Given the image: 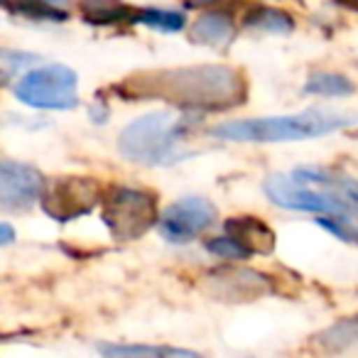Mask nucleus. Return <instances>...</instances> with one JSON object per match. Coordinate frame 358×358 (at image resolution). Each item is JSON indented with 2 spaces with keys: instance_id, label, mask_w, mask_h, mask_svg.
I'll return each instance as SVG.
<instances>
[{
  "instance_id": "1",
  "label": "nucleus",
  "mask_w": 358,
  "mask_h": 358,
  "mask_svg": "<svg viewBox=\"0 0 358 358\" xmlns=\"http://www.w3.org/2000/svg\"><path fill=\"white\" fill-rule=\"evenodd\" d=\"M120 99L164 101L189 113H221L248 99V81L241 71L224 64L177 66V69L138 71L113 86Z\"/></svg>"
},
{
  "instance_id": "2",
  "label": "nucleus",
  "mask_w": 358,
  "mask_h": 358,
  "mask_svg": "<svg viewBox=\"0 0 358 358\" xmlns=\"http://www.w3.org/2000/svg\"><path fill=\"white\" fill-rule=\"evenodd\" d=\"M189 128L192 118L187 115H177L172 110H152L120 130L118 152L130 162L148 164V167L179 162L194 152L192 148H187Z\"/></svg>"
},
{
  "instance_id": "3",
  "label": "nucleus",
  "mask_w": 358,
  "mask_h": 358,
  "mask_svg": "<svg viewBox=\"0 0 358 358\" xmlns=\"http://www.w3.org/2000/svg\"><path fill=\"white\" fill-rule=\"evenodd\" d=\"M353 125V118L331 110H304L297 115H275V118L229 120L211 130V135L231 143H289L329 135Z\"/></svg>"
},
{
  "instance_id": "4",
  "label": "nucleus",
  "mask_w": 358,
  "mask_h": 358,
  "mask_svg": "<svg viewBox=\"0 0 358 358\" xmlns=\"http://www.w3.org/2000/svg\"><path fill=\"white\" fill-rule=\"evenodd\" d=\"M101 219L115 241H138L159 224L157 201L150 192L135 187H110L101 201Z\"/></svg>"
},
{
  "instance_id": "5",
  "label": "nucleus",
  "mask_w": 358,
  "mask_h": 358,
  "mask_svg": "<svg viewBox=\"0 0 358 358\" xmlns=\"http://www.w3.org/2000/svg\"><path fill=\"white\" fill-rule=\"evenodd\" d=\"M76 86L79 76L64 64H47L32 69L15 84V96L30 108L42 110H69L76 108Z\"/></svg>"
},
{
  "instance_id": "6",
  "label": "nucleus",
  "mask_w": 358,
  "mask_h": 358,
  "mask_svg": "<svg viewBox=\"0 0 358 358\" xmlns=\"http://www.w3.org/2000/svg\"><path fill=\"white\" fill-rule=\"evenodd\" d=\"M265 194L273 204L289 211H307V214L322 216H351L358 219V209L348 201L331 196L322 189H314L309 185H302L292 174H270L263 185Z\"/></svg>"
},
{
  "instance_id": "7",
  "label": "nucleus",
  "mask_w": 358,
  "mask_h": 358,
  "mask_svg": "<svg viewBox=\"0 0 358 358\" xmlns=\"http://www.w3.org/2000/svg\"><path fill=\"white\" fill-rule=\"evenodd\" d=\"M101 187L94 177H59L47 185L42 194V209L50 219L66 224L81 219L99 206Z\"/></svg>"
},
{
  "instance_id": "8",
  "label": "nucleus",
  "mask_w": 358,
  "mask_h": 358,
  "mask_svg": "<svg viewBox=\"0 0 358 358\" xmlns=\"http://www.w3.org/2000/svg\"><path fill=\"white\" fill-rule=\"evenodd\" d=\"M216 221V206L204 196H187L174 201L159 214L157 231L169 243H189Z\"/></svg>"
},
{
  "instance_id": "9",
  "label": "nucleus",
  "mask_w": 358,
  "mask_h": 358,
  "mask_svg": "<svg viewBox=\"0 0 358 358\" xmlns=\"http://www.w3.org/2000/svg\"><path fill=\"white\" fill-rule=\"evenodd\" d=\"M47 185L40 169L30 164L3 159L0 162V204L6 211H25L42 199Z\"/></svg>"
},
{
  "instance_id": "10",
  "label": "nucleus",
  "mask_w": 358,
  "mask_h": 358,
  "mask_svg": "<svg viewBox=\"0 0 358 358\" xmlns=\"http://www.w3.org/2000/svg\"><path fill=\"white\" fill-rule=\"evenodd\" d=\"M209 282L219 299H258L273 289L270 280L255 270H216L209 275Z\"/></svg>"
},
{
  "instance_id": "11",
  "label": "nucleus",
  "mask_w": 358,
  "mask_h": 358,
  "mask_svg": "<svg viewBox=\"0 0 358 358\" xmlns=\"http://www.w3.org/2000/svg\"><path fill=\"white\" fill-rule=\"evenodd\" d=\"M226 234L238 241L243 248H248L250 255H270L275 253V245H278L275 231L258 216H234L226 221Z\"/></svg>"
},
{
  "instance_id": "12",
  "label": "nucleus",
  "mask_w": 358,
  "mask_h": 358,
  "mask_svg": "<svg viewBox=\"0 0 358 358\" xmlns=\"http://www.w3.org/2000/svg\"><path fill=\"white\" fill-rule=\"evenodd\" d=\"M292 177L299 179L302 185L338 196V199L348 201V204L358 209V182L353 177H346V174L334 172V169L327 167H299L292 172Z\"/></svg>"
},
{
  "instance_id": "13",
  "label": "nucleus",
  "mask_w": 358,
  "mask_h": 358,
  "mask_svg": "<svg viewBox=\"0 0 358 358\" xmlns=\"http://www.w3.org/2000/svg\"><path fill=\"white\" fill-rule=\"evenodd\" d=\"M79 13L89 25H135L138 10L125 6L123 0H79Z\"/></svg>"
},
{
  "instance_id": "14",
  "label": "nucleus",
  "mask_w": 358,
  "mask_h": 358,
  "mask_svg": "<svg viewBox=\"0 0 358 358\" xmlns=\"http://www.w3.org/2000/svg\"><path fill=\"white\" fill-rule=\"evenodd\" d=\"M99 353L103 358H204L189 348L152 343H99Z\"/></svg>"
},
{
  "instance_id": "15",
  "label": "nucleus",
  "mask_w": 358,
  "mask_h": 358,
  "mask_svg": "<svg viewBox=\"0 0 358 358\" xmlns=\"http://www.w3.org/2000/svg\"><path fill=\"white\" fill-rule=\"evenodd\" d=\"M189 35L196 45H209V47L226 45L234 37V17L221 10L204 13V15H199L192 22Z\"/></svg>"
},
{
  "instance_id": "16",
  "label": "nucleus",
  "mask_w": 358,
  "mask_h": 358,
  "mask_svg": "<svg viewBox=\"0 0 358 358\" xmlns=\"http://www.w3.org/2000/svg\"><path fill=\"white\" fill-rule=\"evenodd\" d=\"M314 343L324 353H334V356L358 346V317H343L338 322H334L331 327L317 334Z\"/></svg>"
},
{
  "instance_id": "17",
  "label": "nucleus",
  "mask_w": 358,
  "mask_h": 358,
  "mask_svg": "<svg viewBox=\"0 0 358 358\" xmlns=\"http://www.w3.org/2000/svg\"><path fill=\"white\" fill-rule=\"evenodd\" d=\"M245 27L285 35V32H292L294 20L285 10H278V8H255V10L245 17Z\"/></svg>"
},
{
  "instance_id": "18",
  "label": "nucleus",
  "mask_w": 358,
  "mask_h": 358,
  "mask_svg": "<svg viewBox=\"0 0 358 358\" xmlns=\"http://www.w3.org/2000/svg\"><path fill=\"white\" fill-rule=\"evenodd\" d=\"M304 91L317 96H348L353 94V81L336 71H317L307 79Z\"/></svg>"
},
{
  "instance_id": "19",
  "label": "nucleus",
  "mask_w": 358,
  "mask_h": 358,
  "mask_svg": "<svg viewBox=\"0 0 358 358\" xmlns=\"http://www.w3.org/2000/svg\"><path fill=\"white\" fill-rule=\"evenodd\" d=\"M187 17L177 10H159V8H138L135 25L152 27L159 32H179L185 27Z\"/></svg>"
},
{
  "instance_id": "20",
  "label": "nucleus",
  "mask_w": 358,
  "mask_h": 358,
  "mask_svg": "<svg viewBox=\"0 0 358 358\" xmlns=\"http://www.w3.org/2000/svg\"><path fill=\"white\" fill-rule=\"evenodd\" d=\"M317 221L322 229H327L336 238L358 245V219H351V216H327V219H317Z\"/></svg>"
},
{
  "instance_id": "21",
  "label": "nucleus",
  "mask_w": 358,
  "mask_h": 358,
  "mask_svg": "<svg viewBox=\"0 0 358 358\" xmlns=\"http://www.w3.org/2000/svg\"><path fill=\"white\" fill-rule=\"evenodd\" d=\"M206 250L214 253L216 258H226V260H245L250 258V250L243 248L236 238L231 236H219V238H209L206 241Z\"/></svg>"
},
{
  "instance_id": "22",
  "label": "nucleus",
  "mask_w": 358,
  "mask_h": 358,
  "mask_svg": "<svg viewBox=\"0 0 358 358\" xmlns=\"http://www.w3.org/2000/svg\"><path fill=\"white\" fill-rule=\"evenodd\" d=\"M35 62H40V57L30 55V52H13V50L0 52V66H3V76H6V81H10L17 71L27 69V66H32Z\"/></svg>"
},
{
  "instance_id": "23",
  "label": "nucleus",
  "mask_w": 358,
  "mask_h": 358,
  "mask_svg": "<svg viewBox=\"0 0 358 358\" xmlns=\"http://www.w3.org/2000/svg\"><path fill=\"white\" fill-rule=\"evenodd\" d=\"M13 238H15V231H13V226L8 224V221H3V224H0V243L10 245Z\"/></svg>"
},
{
  "instance_id": "24",
  "label": "nucleus",
  "mask_w": 358,
  "mask_h": 358,
  "mask_svg": "<svg viewBox=\"0 0 358 358\" xmlns=\"http://www.w3.org/2000/svg\"><path fill=\"white\" fill-rule=\"evenodd\" d=\"M334 3H338L343 8H351V10H358V0H334Z\"/></svg>"
},
{
  "instance_id": "25",
  "label": "nucleus",
  "mask_w": 358,
  "mask_h": 358,
  "mask_svg": "<svg viewBox=\"0 0 358 358\" xmlns=\"http://www.w3.org/2000/svg\"><path fill=\"white\" fill-rule=\"evenodd\" d=\"M189 6H211V3H221V0H187Z\"/></svg>"
}]
</instances>
